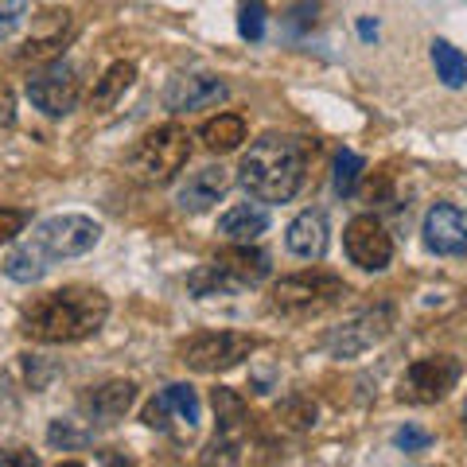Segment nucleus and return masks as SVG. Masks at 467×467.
Masks as SVG:
<instances>
[{
    "label": "nucleus",
    "mask_w": 467,
    "mask_h": 467,
    "mask_svg": "<svg viewBox=\"0 0 467 467\" xmlns=\"http://www.w3.org/2000/svg\"><path fill=\"white\" fill-rule=\"evenodd\" d=\"M106 316H109L106 292L67 285V288H55L47 296H36L27 304L20 331L39 343H82L106 324Z\"/></svg>",
    "instance_id": "obj_1"
},
{
    "label": "nucleus",
    "mask_w": 467,
    "mask_h": 467,
    "mask_svg": "<svg viewBox=\"0 0 467 467\" xmlns=\"http://www.w3.org/2000/svg\"><path fill=\"white\" fill-rule=\"evenodd\" d=\"M308 175V140L292 133H265L242 156L238 180L261 202H288Z\"/></svg>",
    "instance_id": "obj_2"
},
{
    "label": "nucleus",
    "mask_w": 467,
    "mask_h": 467,
    "mask_svg": "<svg viewBox=\"0 0 467 467\" xmlns=\"http://www.w3.org/2000/svg\"><path fill=\"white\" fill-rule=\"evenodd\" d=\"M187 156H192V137H187V129L180 121H168L149 129L137 140V149L129 152V171L149 187H164L183 171Z\"/></svg>",
    "instance_id": "obj_3"
},
{
    "label": "nucleus",
    "mask_w": 467,
    "mask_h": 467,
    "mask_svg": "<svg viewBox=\"0 0 467 467\" xmlns=\"http://www.w3.org/2000/svg\"><path fill=\"white\" fill-rule=\"evenodd\" d=\"M265 276H269V257L254 250L250 242H238L214 261H207V265H199L187 276V288L195 296H230V292H242L257 281H265Z\"/></svg>",
    "instance_id": "obj_4"
},
{
    "label": "nucleus",
    "mask_w": 467,
    "mask_h": 467,
    "mask_svg": "<svg viewBox=\"0 0 467 467\" xmlns=\"http://www.w3.org/2000/svg\"><path fill=\"white\" fill-rule=\"evenodd\" d=\"M347 296V285L331 273H296V276H281L269 288V308L281 312L288 319H308L327 312L331 304H339Z\"/></svg>",
    "instance_id": "obj_5"
},
{
    "label": "nucleus",
    "mask_w": 467,
    "mask_h": 467,
    "mask_svg": "<svg viewBox=\"0 0 467 467\" xmlns=\"http://www.w3.org/2000/svg\"><path fill=\"white\" fill-rule=\"evenodd\" d=\"M254 339L242 331H199L187 343H180V362L195 374H223L254 355Z\"/></svg>",
    "instance_id": "obj_6"
},
{
    "label": "nucleus",
    "mask_w": 467,
    "mask_h": 467,
    "mask_svg": "<svg viewBox=\"0 0 467 467\" xmlns=\"http://www.w3.org/2000/svg\"><path fill=\"white\" fill-rule=\"evenodd\" d=\"M32 242L51 261H58V257H82V254H90L94 245L101 242V226L94 223V218H86V214H51V218H43V223L36 226Z\"/></svg>",
    "instance_id": "obj_7"
},
{
    "label": "nucleus",
    "mask_w": 467,
    "mask_h": 467,
    "mask_svg": "<svg viewBox=\"0 0 467 467\" xmlns=\"http://www.w3.org/2000/svg\"><path fill=\"white\" fill-rule=\"evenodd\" d=\"M456 382H460V358L429 355V358H417L413 367L405 370L398 398L409 405H436L456 389Z\"/></svg>",
    "instance_id": "obj_8"
},
{
    "label": "nucleus",
    "mask_w": 467,
    "mask_h": 467,
    "mask_svg": "<svg viewBox=\"0 0 467 467\" xmlns=\"http://www.w3.org/2000/svg\"><path fill=\"white\" fill-rule=\"evenodd\" d=\"M27 98L47 117H67V113H75L78 98H82V78L70 63H58L55 58V63L39 67L36 75L27 78Z\"/></svg>",
    "instance_id": "obj_9"
},
{
    "label": "nucleus",
    "mask_w": 467,
    "mask_h": 467,
    "mask_svg": "<svg viewBox=\"0 0 467 467\" xmlns=\"http://www.w3.org/2000/svg\"><path fill=\"white\" fill-rule=\"evenodd\" d=\"M140 420L156 432H168V436H192L199 429V393L192 386H168L164 393L144 405Z\"/></svg>",
    "instance_id": "obj_10"
},
{
    "label": "nucleus",
    "mask_w": 467,
    "mask_h": 467,
    "mask_svg": "<svg viewBox=\"0 0 467 467\" xmlns=\"http://www.w3.org/2000/svg\"><path fill=\"white\" fill-rule=\"evenodd\" d=\"M389 331H393V308L389 304H378V308H367L362 316L347 319L343 327H335L327 339V350L335 358H358V355H367L370 347L382 343Z\"/></svg>",
    "instance_id": "obj_11"
},
{
    "label": "nucleus",
    "mask_w": 467,
    "mask_h": 467,
    "mask_svg": "<svg viewBox=\"0 0 467 467\" xmlns=\"http://www.w3.org/2000/svg\"><path fill=\"white\" fill-rule=\"evenodd\" d=\"M343 245H347L350 265H358L367 273H382V269H389V261H393V242H389L386 226L378 223L374 214L350 218L347 230H343Z\"/></svg>",
    "instance_id": "obj_12"
},
{
    "label": "nucleus",
    "mask_w": 467,
    "mask_h": 467,
    "mask_svg": "<svg viewBox=\"0 0 467 467\" xmlns=\"http://www.w3.org/2000/svg\"><path fill=\"white\" fill-rule=\"evenodd\" d=\"M420 234H425L429 254H436V257L467 254V218L460 214V207H451V202H432Z\"/></svg>",
    "instance_id": "obj_13"
},
{
    "label": "nucleus",
    "mask_w": 467,
    "mask_h": 467,
    "mask_svg": "<svg viewBox=\"0 0 467 467\" xmlns=\"http://www.w3.org/2000/svg\"><path fill=\"white\" fill-rule=\"evenodd\" d=\"M133 401H137V382H129V378H109V382H101V386L82 389L78 409L94 420V425H117V420L133 409Z\"/></svg>",
    "instance_id": "obj_14"
},
{
    "label": "nucleus",
    "mask_w": 467,
    "mask_h": 467,
    "mask_svg": "<svg viewBox=\"0 0 467 467\" xmlns=\"http://www.w3.org/2000/svg\"><path fill=\"white\" fill-rule=\"evenodd\" d=\"M226 98V82L214 75H175L164 90V106L171 113H192V109H207L218 106Z\"/></svg>",
    "instance_id": "obj_15"
},
{
    "label": "nucleus",
    "mask_w": 467,
    "mask_h": 467,
    "mask_svg": "<svg viewBox=\"0 0 467 467\" xmlns=\"http://www.w3.org/2000/svg\"><path fill=\"white\" fill-rule=\"evenodd\" d=\"M226 192H230V168L211 164V168H199V171L187 175V183L175 192V207H180L183 214H202V211H211Z\"/></svg>",
    "instance_id": "obj_16"
},
{
    "label": "nucleus",
    "mask_w": 467,
    "mask_h": 467,
    "mask_svg": "<svg viewBox=\"0 0 467 467\" xmlns=\"http://www.w3.org/2000/svg\"><path fill=\"white\" fill-rule=\"evenodd\" d=\"M285 245L292 257H304V261H319L327 254V223L319 211H304L292 218V226L285 230Z\"/></svg>",
    "instance_id": "obj_17"
},
{
    "label": "nucleus",
    "mask_w": 467,
    "mask_h": 467,
    "mask_svg": "<svg viewBox=\"0 0 467 467\" xmlns=\"http://www.w3.org/2000/svg\"><path fill=\"white\" fill-rule=\"evenodd\" d=\"M211 405H214V413H218V436L245 448V432H250V413H245V401L234 389L218 386L211 393Z\"/></svg>",
    "instance_id": "obj_18"
},
{
    "label": "nucleus",
    "mask_w": 467,
    "mask_h": 467,
    "mask_svg": "<svg viewBox=\"0 0 467 467\" xmlns=\"http://www.w3.org/2000/svg\"><path fill=\"white\" fill-rule=\"evenodd\" d=\"M265 230H269V211L257 207V202H238V207H230L218 218V234L230 242H254Z\"/></svg>",
    "instance_id": "obj_19"
},
{
    "label": "nucleus",
    "mask_w": 467,
    "mask_h": 467,
    "mask_svg": "<svg viewBox=\"0 0 467 467\" xmlns=\"http://www.w3.org/2000/svg\"><path fill=\"white\" fill-rule=\"evenodd\" d=\"M199 140H202V149H207V152H218V156L234 152L245 140V121L238 113H218V117H211V121L202 125Z\"/></svg>",
    "instance_id": "obj_20"
},
{
    "label": "nucleus",
    "mask_w": 467,
    "mask_h": 467,
    "mask_svg": "<svg viewBox=\"0 0 467 467\" xmlns=\"http://www.w3.org/2000/svg\"><path fill=\"white\" fill-rule=\"evenodd\" d=\"M47 269H51V257L43 254L36 242H27V245H20V250H12L8 261H5V273L12 276V281H20V285L43 281V276H47Z\"/></svg>",
    "instance_id": "obj_21"
},
{
    "label": "nucleus",
    "mask_w": 467,
    "mask_h": 467,
    "mask_svg": "<svg viewBox=\"0 0 467 467\" xmlns=\"http://www.w3.org/2000/svg\"><path fill=\"white\" fill-rule=\"evenodd\" d=\"M133 78H137V67H133V63H113L106 75L94 82L90 106H94V109H113L117 98H125V90L133 86Z\"/></svg>",
    "instance_id": "obj_22"
},
{
    "label": "nucleus",
    "mask_w": 467,
    "mask_h": 467,
    "mask_svg": "<svg viewBox=\"0 0 467 467\" xmlns=\"http://www.w3.org/2000/svg\"><path fill=\"white\" fill-rule=\"evenodd\" d=\"M432 67H436V78H441L448 90L467 86V55L460 47H451L448 39H432Z\"/></svg>",
    "instance_id": "obj_23"
},
{
    "label": "nucleus",
    "mask_w": 467,
    "mask_h": 467,
    "mask_svg": "<svg viewBox=\"0 0 467 467\" xmlns=\"http://www.w3.org/2000/svg\"><path fill=\"white\" fill-rule=\"evenodd\" d=\"M362 171H367V160H362L358 152H350L343 149L339 156H335V175H331V183H335V195H343L350 199L358 192V180H362Z\"/></svg>",
    "instance_id": "obj_24"
},
{
    "label": "nucleus",
    "mask_w": 467,
    "mask_h": 467,
    "mask_svg": "<svg viewBox=\"0 0 467 467\" xmlns=\"http://www.w3.org/2000/svg\"><path fill=\"white\" fill-rule=\"evenodd\" d=\"M47 444H51V448H63V451H75V448L90 444V432H86L78 420H51Z\"/></svg>",
    "instance_id": "obj_25"
},
{
    "label": "nucleus",
    "mask_w": 467,
    "mask_h": 467,
    "mask_svg": "<svg viewBox=\"0 0 467 467\" xmlns=\"http://www.w3.org/2000/svg\"><path fill=\"white\" fill-rule=\"evenodd\" d=\"M238 32H242V39H261L265 36V0H242Z\"/></svg>",
    "instance_id": "obj_26"
},
{
    "label": "nucleus",
    "mask_w": 467,
    "mask_h": 467,
    "mask_svg": "<svg viewBox=\"0 0 467 467\" xmlns=\"http://www.w3.org/2000/svg\"><path fill=\"white\" fill-rule=\"evenodd\" d=\"M24 16H27V0H0V43L16 36Z\"/></svg>",
    "instance_id": "obj_27"
},
{
    "label": "nucleus",
    "mask_w": 467,
    "mask_h": 467,
    "mask_svg": "<svg viewBox=\"0 0 467 467\" xmlns=\"http://www.w3.org/2000/svg\"><path fill=\"white\" fill-rule=\"evenodd\" d=\"M281 417H288V425H296V429H312V425H316V405L304 401V398H296V401H288V405L281 409Z\"/></svg>",
    "instance_id": "obj_28"
},
{
    "label": "nucleus",
    "mask_w": 467,
    "mask_h": 467,
    "mask_svg": "<svg viewBox=\"0 0 467 467\" xmlns=\"http://www.w3.org/2000/svg\"><path fill=\"white\" fill-rule=\"evenodd\" d=\"M393 444H398L401 451H425L432 444V436L425 429H413V425H405L398 429V436H393Z\"/></svg>",
    "instance_id": "obj_29"
},
{
    "label": "nucleus",
    "mask_w": 467,
    "mask_h": 467,
    "mask_svg": "<svg viewBox=\"0 0 467 467\" xmlns=\"http://www.w3.org/2000/svg\"><path fill=\"white\" fill-rule=\"evenodd\" d=\"M27 226V214L24 211H12V207H0V245L12 242L16 234Z\"/></svg>",
    "instance_id": "obj_30"
},
{
    "label": "nucleus",
    "mask_w": 467,
    "mask_h": 467,
    "mask_svg": "<svg viewBox=\"0 0 467 467\" xmlns=\"http://www.w3.org/2000/svg\"><path fill=\"white\" fill-rule=\"evenodd\" d=\"M39 456H32V451H24V448H8V451H0V467H36Z\"/></svg>",
    "instance_id": "obj_31"
},
{
    "label": "nucleus",
    "mask_w": 467,
    "mask_h": 467,
    "mask_svg": "<svg viewBox=\"0 0 467 467\" xmlns=\"http://www.w3.org/2000/svg\"><path fill=\"white\" fill-rule=\"evenodd\" d=\"M16 121V98H12V90H8V82L0 78V125H12Z\"/></svg>",
    "instance_id": "obj_32"
},
{
    "label": "nucleus",
    "mask_w": 467,
    "mask_h": 467,
    "mask_svg": "<svg viewBox=\"0 0 467 467\" xmlns=\"http://www.w3.org/2000/svg\"><path fill=\"white\" fill-rule=\"evenodd\" d=\"M358 36H362V39H374V36H378V27H374L370 20H362V24H358Z\"/></svg>",
    "instance_id": "obj_33"
},
{
    "label": "nucleus",
    "mask_w": 467,
    "mask_h": 467,
    "mask_svg": "<svg viewBox=\"0 0 467 467\" xmlns=\"http://www.w3.org/2000/svg\"><path fill=\"white\" fill-rule=\"evenodd\" d=\"M463 425H467V401H463Z\"/></svg>",
    "instance_id": "obj_34"
}]
</instances>
